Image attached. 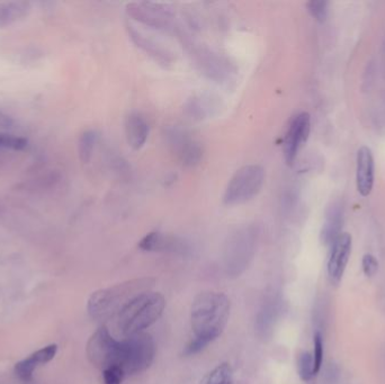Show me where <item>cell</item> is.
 Segmentation results:
<instances>
[{"mask_svg":"<svg viewBox=\"0 0 385 384\" xmlns=\"http://www.w3.org/2000/svg\"><path fill=\"white\" fill-rule=\"evenodd\" d=\"M97 139H98V135L92 130L85 131L79 139V145H78L79 157L81 161L85 162V164L89 162L91 159L92 152H94L95 145L97 143Z\"/></svg>","mask_w":385,"mask_h":384,"instance_id":"19","label":"cell"},{"mask_svg":"<svg viewBox=\"0 0 385 384\" xmlns=\"http://www.w3.org/2000/svg\"><path fill=\"white\" fill-rule=\"evenodd\" d=\"M156 345L152 336L140 333L121 340L119 368L125 375L141 373L150 368L155 359Z\"/></svg>","mask_w":385,"mask_h":384,"instance_id":"4","label":"cell"},{"mask_svg":"<svg viewBox=\"0 0 385 384\" xmlns=\"http://www.w3.org/2000/svg\"><path fill=\"white\" fill-rule=\"evenodd\" d=\"M307 10L314 20L319 23H324L328 16V2L324 0H312L307 3Z\"/></svg>","mask_w":385,"mask_h":384,"instance_id":"22","label":"cell"},{"mask_svg":"<svg viewBox=\"0 0 385 384\" xmlns=\"http://www.w3.org/2000/svg\"><path fill=\"white\" fill-rule=\"evenodd\" d=\"M342 223V208L340 205L334 204L326 214V220L322 229V240L324 243H332L340 235Z\"/></svg>","mask_w":385,"mask_h":384,"instance_id":"15","label":"cell"},{"mask_svg":"<svg viewBox=\"0 0 385 384\" xmlns=\"http://www.w3.org/2000/svg\"><path fill=\"white\" fill-rule=\"evenodd\" d=\"M125 135L127 143L134 150L141 149L149 137V126L139 114H130L125 121Z\"/></svg>","mask_w":385,"mask_h":384,"instance_id":"13","label":"cell"},{"mask_svg":"<svg viewBox=\"0 0 385 384\" xmlns=\"http://www.w3.org/2000/svg\"><path fill=\"white\" fill-rule=\"evenodd\" d=\"M311 131L310 115L303 112L294 116L288 126L284 140V156L288 165H293L302 145L304 144Z\"/></svg>","mask_w":385,"mask_h":384,"instance_id":"8","label":"cell"},{"mask_svg":"<svg viewBox=\"0 0 385 384\" xmlns=\"http://www.w3.org/2000/svg\"><path fill=\"white\" fill-rule=\"evenodd\" d=\"M208 344H209V342L207 340L202 339V338H197V337H195V339L191 340L189 344L187 345V347L185 348L184 354L186 355V356L195 355L197 353H200L201 351H203V349L205 348Z\"/></svg>","mask_w":385,"mask_h":384,"instance_id":"27","label":"cell"},{"mask_svg":"<svg viewBox=\"0 0 385 384\" xmlns=\"http://www.w3.org/2000/svg\"><path fill=\"white\" fill-rule=\"evenodd\" d=\"M166 308V300L160 293L144 292L136 296L113 318L116 331L124 338L143 333L158 320Z\"/></svg>","mask_w":385,"mask_h":384,"instance_id":"2","label":"cell"},{"mask_svg":"<svg viewBox=\"0 0 385 384\" xmlns=\"http://www.w3.org/2000/svg\"><path fill=\"white\" fill-rule=\"evenodd\" d=\"M361 266H363L364 274L367 277L374 276L376 274L377 270H378L377 259L374 257V256L371 255V254L364 255L363 260H361Z\"/></svg>","mask_w":385,"mask_h":384,"instance_id":"26","label":"cell"},{"mask_svg":"<svg viewBox=\"0 0 385 384\" xmlns=\"http://www.w3.org/2000/svg\"><path fill=\"white\" fill-rule=\"evenodd\" d=\"M57 352V345L51 344L46 347L38 349L27 358L21 360L15 365V374L22 381L28 382L33 379V373L38 366L49 363L54 358Z\"/></svg>","mask_w":385,"mask_h":384,"instance_id":"11","label":"cell"},{"mask_svg":"<svg viewBox=\"0 0 385 384\" xmlns=\"http://www.w3.org/2000/svg\"><path fill=\"white\" fill-rule=\"evenodd\" d=\"M30 11L27 3H0V27H6L22 20Z\"/></svg>","mask_w":385,"mask_h":384,"instance_id":"16","label":"cell"},{"mask_svg":"<svg viewBox=\"0 0 385 384\" xmlns=\"http://www.w3.org/2000/svg\"><path fill=\"white\" fill-rule=\"evenodd\" d=\"M313 364H314V374H318L322 365L323 359V341L322 336L320 333L314 335V353H313Z\"/></svg>","mask_w":385,"mask_h":384,"instance_id":"23","label":"cell"},{"mask_svg":"<svg viewBox=\"0 0 385 384\" xmlns=\"http://www.w3.org/2000/svg\"><path fill=\"white\" fill-rule=\"evenodd\" d=\"M299 374L303 381H310L314 374L313 356L307 352L302 353L299 358Z\"/></svg>","mask_w":385,"mask_h":384,"instance_id":"21","label":"cell"},{"mask_svg":"<svg viewBox=\"0 0 385 384\" xmlns=\"http://www.w3.org/2000/svg\"><path fill=\"white\" fill-rule=\"evenodd\" d=\"M265 182V170L258 165L240 168L227 183L223 201L226 205H240L258 195Z\"/></svg>","mask_w":385,"mask_h":384,"instance_id":"5","label":"cell"},{"mask_svg":"<svg viewBox=\"0 0 385 384\" xmlns=\"http://www.w3.org/2000/svg\"><path fill=\"white\" fill-rule=\"evenodd\" d=\"M230 317V300L223 293L206 291L191 305V329L197 338L212 342L223 333Z\"/></svg>","mask_w":385,"mask_h":384,"instance_id":"1","label":"cell"},{"mask_svg":"<svg viewBox=\"0 0 385 384\" xmlns=\"http://www.w3.org/2000/svg\"><path fill=\"white\" fill-rule=\"evenodd\" d=\"M124 375V372L118 366H113V368L103 371V380L105 384H122Z\"/></svg>","mask_w":385,"mask_h":384,"instance_id":"25","label":"cell"},{"mask_svg":"<svg viewBox=\"0 0 385 384\" xmlns=\"http://www.w3.org/2000/svg\"><path fill=\"white\" fill-rule=\"evenodd\" d=\"M128 16L156 28H166L172 20L171 8L156 3H131L126 6Z\"/></svg>","mask_w":385,"mask_h":384,"instance_id":"7","label":"cell"},{"mask_svg":"<svg viewBox=\"0 0 385 384\" xmlns=\"http://www.w3.org/2000/svg\"><path fill=\"white\" fill-rule=\"evenodd\" d=\"M153 281L150 278L133 279L115 285L113 287L97 291L88 302V310L92 318H114L136 296L148 292Z\"/></svg>","mask_w":385,"mask_h":384,"instance_id":"3","label":"cell"},{"mask_svg":"<svg viewBox=\"0 0 385 384\" xmlns=\"http://www.w3.org/2000/svg\"><path fill=\"white\" fill-rule=\"evenodd\" d=\"M120 354L121 341L116 340L106 327H101L96 330L87 344V355L89 360L96 368L103 371L113 366L119 368Z\"/></svg>","mask_w":385,"mask_h":384,"instance_id":"6","label":"cell"},{"mask_svg":"<svg viewBox=\"0 0 385 384\" xmlns=\"http://www.w3.org/2000/svg\"><path fill=\"white\" fill-rule=\"evenodd\" d=\"M128 32H130V36L133 40V42L136 43L140 49L147 52V53L152 56L156 61H158L160 65H170L172 61L171 53H169L167 50L163 49L158 43H156L153 40L147 37L145 35L141 34L132 26L128 27Z\"/></svg>","mask_w":385,"mask_h":384,"instance_id":"14","label":"cell"},{"mask_svg":"<svg viewBox=\"0 0 385 384\" xmlns=\"http://www.w3.org/2000/svg\"><path fill=\"white\" fill-rule=\"evenodd\" d=\"M352 242V236L347 232H343L331 243L328 260V274L332 283L338 284L341 281L349 257H351Z\"/></svg>","mask_w":385,"mask_h":384,"instance_id":"9","label":"cell"},{"mask_svg":"<svg viewBox=\"0 0 385 384\" xmlns=\"http://www.w3.org/2000/svg\"><path fill=\"white\" fill-rule=\"evenodd\" d=\"M217 108L213 98L209 96H197L188 102L187 110L191 116H195L196 119H205L206 116L212 115L213 110Z\"/></svg>","mask_w":385,"mask_h":384,"instance_id":"18","label":"cell"},{"mask_svg":"<svg viewBox=\"0 0 385 384\" xmlns=\"http://www.w3.org/2000/svg\"><path fill=\"white\" fill-rule=\"evenodd\" d=\"M139 247L145 252H162L174 247V240L160 232H151L140 241Z\"/></svg>","mask_w":385,"mask_h":384,"instance_id":"17","label":"cell"},{"mask_svg":"<svg viewBox=\"0 0 385 384\" xmlns=\"http://www.w3.org/2000/svg\"><path fill=\"white\" fill-rule=\"evenodd\" d=\"M26 144H27V141L25 139L0 135V147L2 148L22 150L26 147Z\"/></svg>","mask_w":385,"mask_h":384,"instance_id":"24","label":"cell"},{"mask_svg":"<svg viewBox=\"0 0 385 384\" xmlns=\"http://www.w3.org/2000/svg\"><path fill=\"white\" fill-rule=\"evenodd\" d=\"M170 143L177 151L185 165L194 166L202 158V149L194 140L189 139L183 132L174 131L170 135Z\"/></svg>","mask_w":385,"mask_h":384,"instance_id":"12","label":"cell"},{"mask_svg":"<svg viewBox=\"0 0 385 384\" xmlns=\"http://www.w3.org/2000/svg\"><path fill=\"white\" fill-rule=\"evenodd\" d=\"M356 166V186L358 193L366 197L372 193L375 179V162L371 148L363 145L357 151Z\"/></svg>","mask_w":385,"mask_h":384,"instance_id":"10","label":"cell"},{"mask_svg":"<svg viewBox=\"0 0 385 384\" xmlns=\"http://www.w3.org/2000/svg\"><path fill=\"white\" fill-rule=\"evenodd\" d=\"M201 384H233L232 369L229 364H221L209 372L202 380Z\"/></svg>","mask_w":385,"mask_h":384,"instance_id":"20","label":"cell"}]
</instances>
